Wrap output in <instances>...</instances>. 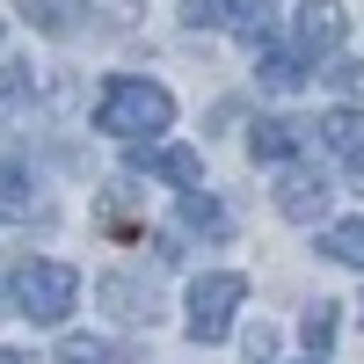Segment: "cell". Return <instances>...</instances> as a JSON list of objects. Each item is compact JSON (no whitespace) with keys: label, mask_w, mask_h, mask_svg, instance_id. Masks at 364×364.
I'll list each match as a JSON object with an SVG mask.
<instances>
[{"label":"cell","mask_w":364,"mask_h":364,"mask_svg":"<svg viewBox=\"0 0 364 364\" xmlns=\"http://www.w3.org/2000/svg\"><path fill=\"white\" fill-rule=\"evenodd\" d=\"M321 255L343 262V269H364V219H336L321 233Z\"/></svg>","instance_id":"10"},{"label":"cell","mask_w":364,"mask_h":364,"mask_svg":"<svg viewBox=\"0 0 364 364\" xmlns=\"http://www.w3.org/2000/svg\"><path fill=\"white\" fill-rule=\"evenodd\" d=\"M29 190H37L29 168L22 161H0V211H29Z\"/></svg>","instance_id":"16"},{"label":"cell","mask_w":364,"mask_h":364,"mask_svg":"<svg viewBox=\"0 0 364 364\" xmlns=\"http://www.w3.org/2000/svg\"><path fill=\"white\" fill-rule=\"evenodd\" d=\"M182 22L190 29H233V37H248V44L269 37V8L262 0H182Z\"/></svg>","instance_id":"4"},{"label":"cell","mask_w":364,"mask_h":364,"mask_svg":"<svg viewBox=\"0 0 364 364\" xmlns=\"http://www.w3.org/2000/svg\"><path fill=\"white\" fill-rule=\"evenodd\" d=\"M299 336H306V350H314V357H328V350H336V306L321 299V306L299 321Z\"/></svg>","instance_id":"15"},{"label":"cell","mask_w":364,"mask_h":364,"mask_svg":"<svg viewBox=\"0 0 364 364\" xmlns=\"http://www.w3.org/2000/svg\"><path fill=\"white\" fill-rule=\"evenodd\" d=\"M29 87V66H15V58H0V102H15Z\"/></svg>","instance_id":"18"},{"label":"cell","mask_w":364,"mask_h":364,"mask_svg":"<svg viewBox=\"0 0 364 364\" xmlns=\"http://www.w3.org/2000/svg\"><path fill=\"white\" fill-rule=\"evenodd\" d=\"M182 226H197V233H226V204L211 197V190H182Z\"/></svg>","instance_id":"11"},{"label":"cell","mask_w":364,"mask_h":364,"mask_svg":"<svg viewBox=\"0 0 364 364\" xmlns=\"http://www.w3.org/2000/svg\"><path fill=\"white\" fill-rule=\"evenodd\" d=\"M175 124V95L161 80H139V73H124V80H109L102 87V102H95V132H109V139H154V132H168Z\"/></svg>","instance_id":"1"},{"label":"cell","mask_w":364,"mask_h":364,"mask_svg":"<svg viewBox=\"0 0 364 364\" xmlns=\"http://www.w3.org/2000/svg\"><path fill=\"white\" fill-rule=\"evenodd\" d=\"M299 80H306V58H299V51H262V87H277V95H291Z\"/></svg>","instance_id":"14"},{"label":"cell","mask_w":364,"mask_h":364,"mask_svg":"<svg viewBox=\"0 0 364 364\" xmlns=\"http://www.w3.org/2000/svg\"><path fill=\"white\" fill-rule=\"evenodd\" d=\"M0 364H29V357H22V350H0Z\"/></svg>","instance_id":"19"},{"label":"cell","mask_w":364,"mask_h":364,"mask_svg":"<svg viewBox=\"0 0 364 364\" xmlns=\"http://www.w3.org/2000/svg\"><path fill=\"white\" fill-rule=\"evenodd\" d=\"M328 197H336V190H328L314 168H284V175H277V211H284V219H299V226H306V219H321V211H328Z\"/></svg>","instance_id":"6"},{"label":"cell","mask_w":364,"mask_h":364,"mask_svg":"<svg viewBox=\"0 0 364 364\" xmlns=\"http://www.w3.org/2000/svg\"><path fill=\"white\" fill-rule=\"evenodd\" d=\"M321 80H336L343 95H364V58H343V66H328Z\"/></svg>","instance_id":"17"},{"label":"cell","mask_w":364,"mask_h":364,"mask_svg":"<svg viewBox=\"0 0 364 364\" xmlns=\"http://www.w3.org/2000/svg\"><path fill=\"white\" fill-rule=\"evenodd\" d=\"M132 168H154L161 182H175V190H197V182H204V161L190 154V146H161V154H132Z\"/></svg>","instance_id":"9"},{"label":"cell","mask_w":364,"mask_h":364,"mask_svg":"<svg viewBox=\"0 0 364 364\" xmlns=\"http://www.w3.org/2000/svg\"><path fill=\"white\" fill-rule=\"evenodd\" d=\"M124 350H117L109 336H66L58 343V364H117Z\"/></svg>","instance_id":"13"},{"label":"cell","mask_w":364,"mask_h":364,"mask_svg":"<svg viewBox=\"0 0 364 364\" xmlns=\"http://www.w3.org/2000/svg\"><path fill=\"white\" fill-rule=\"evenodd\" d=\"M343 37H350V15L336 8V0H306V8L291 15V44H299V58H328V51H343Z\"/></svg>","instance_id":"5"},{"label":"cell","mask_w":364,"mask_h":364,"mask_svg":"<svg viewBox=\"0 0 364 364\" xmlns=\"http://www.w3.org/2000/svg\"><path fill=\"white\" fill-rule=\"evenodd\" d=\"M102 299H109V314H124V321H154V291H139L132 277H102Z\"/></svg>","instance_id":"12"},{"label":"cell","mask_w":364,"mask_h":364,"mask_svg":"<svg viewBox=\"0 0 364 364\" xmlns=\"http://www.w3.org/2000/svg\"><path fill=\"white\" fill-rule=\"evenodd\" d=\"M0 29H8V22H0Z\"/></svg>","instance_id":"20"},{"label":"cell","mask_w":364,"mask_h":364,"mask_svg":"<svg viewBox=\"0 0 364 364\" xmlns=\"http://www.w3.org/2000/svg\"><path fill=\"white\" fill-rule=\"evenodd\" d=\"M240 299H248V277H233V269L197 277V284H190V314H182V321H190V336H197V343H226Z\"/></svg>","instance_id":"3"},{"label":"cell","mask_w":364,"mask_h":364,"mask_svg":"<svg viewBox=\"0 0 364 364\" xmlns=\"http://www.w3.org/2000/svg\"><path fill=\"white\" fill-rule=\"evenodd\" d=\"M80 299V277L66 262H22L15 269V314L22 321H66Z\"/></svg>","instance_id":"2"},{"label":"cell","mask_w":364,"mask_h":364,"mask_svg":"<svg viewBox=\"0 0 364 364\" xmlns=\"http://www.w3.org/2000/svg\"><path fill=\"white\" fill-rule=\"evenodd\" d=\"M299 146H306V124H291V117H262V124L248 132V154L269 161V168H291Z\"/></svg>","instance_id":"8"},{"label":"cell","mask_w":364,"mask_h":364,"mask_svg":"<svg viewBox=\"0 0 364 364\" xmlns=\"http://www.w3.org/2000/svg\"><path fill=\"white\" fill-rule=\"evenodd\" d=\"M321 146H328L350 175H364V109H357V102L328 109V117H321Z\"/></svg>","instance_id":"7"}]
</instances>
